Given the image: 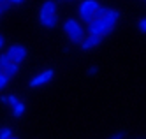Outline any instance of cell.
I'll return each instance as SVG.
<instances>
[{"label":"cell","instance_id":"cell-5","mask_svg":"<svg viewBox=\"0 0 146 139\" xmlns=\"http://www.w3.org/2000/svg\"><path fill=\"white\" fill-rule=\"evenodd\" d=\"M55 78V70L53 69H46L42 72H39L37 76H34L32 79H30L28 83V86L30 88H37V86H44V84H48L51 79Z\"/></svg>","mask_w":146,"mask_h":139},{"label":"cell","instance_id":"cell-19","mask_svg":"<svg viewBox=\"0 0 146 139\" xmlns=\"http://www.w3.org/2000/svg\"><path fill=\"white\" fill-rule=\"evenodd\" d=\"M4 44H5V39H4V35H0V49L4 48Z\"/></svg>","mask_w":146,"mask_h":139},{"label":"cell","instance_id":"cell-4","mask_svg":"<svg viewBox=\"0 0 146 139\" xmlns=\"http://www.w3.org/2000/svg\"><path fill=\"white\" fill-rule=\"evenodd\" d=\"M100 4L97 2V0H83V2L79 4L78 7V16H79V21H83V23H90V21L93 19V14H95V11Z\"/></svg>","mask_w":146,"mask_h":139},{"label":"cell","instance_id":"cell-16","mask_svg":"<svg viewBox=\"0 0 146 139\" xmlns=\"http://www.w3.org/2000/svg\"><path fill=\"white\" fill-rule=\"evenodd\" d=\"M97 70H99V67H97V65H92V67H88V69H86V74H88V76H95Z\"/></svg>","mask_w":146,"mask_h":139},{"label":"cell","instance_id":"cell-21","mask_svg":"<svg viewBox=\"0 0 146 139\" xmlns=\"http://www.w3.org/2000/svg\"><path fill=\"white\" fill-rule=\"evenodd\" d=\"M7 139H18V137H14V136H11V137H7Z\"/></svg>","mask_w":146,"mask_h":139},{"label":"cell","instance_id":"cell-7","mask_svg":"<svg viewBox=\"0 0 146 139\" xmlns=\"http://www.w3.org/2000/svg\"><path fill=\"white\" fill-rule=\"evenodd\" d=\"M100 42H102V37H100V35L88 34L85 39L81 41V49H83V51H90V49H93V48H97Z\"/></svg>","mask_w":146,"mask_h":139},{"label":"cell","instance_id":"cell-9","mask_svg":"<svg viewBox=\"0 0 146 139\" xmlns=\"http://www.w3.org/2000/svg\"><path fill=\"white\" fill-rule=\"evenodd\" d=\"M25 109H27V106H25V102H21V100H19L16 106H13V114H14V118H21V116L25 114Z\"/></svg>","mask_w":146,"mask_h":139},{"label":"cell","instance_id":"cell-18","mask_svg":"<svg viewBox=\"0 0 146 139\" xmlns=\"http://www.w3.org/2000/svg\"><path fill=\"white\" fill-rule=\"evenodd\" d=\"M123 137H125V134H123V132H116V134H113L109 139H123Z\"/></svg>","mask_w":146,"mask_h":139},{"label":"cell","instance_id":"cell-8","mask_svg":"<svg viewBox=\"0 0 146 139\" xmlns=\"http://www.w3.org/2000/svg\"><path fill=\"white\" fill-rule=\"evenodd\" d=\"M18 72H19V63H14V62H11V63H9V65L4 69V74H5V76H7L9 79L14 78Z\"/></svg>","mask_w":146,"mask_h":139},{"label":"cell","instance_id":"cell-2","mask_svg":"<svg viewBox=\"0 0 146 139\" xmlns=\"http://www.w3.org/2000/svg\"><path fill=\"white\" fill-rule=\"evenodd\" d=\"M39 21L40 25L46 28H55L58 25V16H56V2L53 0H46V2L40 5L39 11Z\"/></svg>","mask_w":146,"mask_h":139},{"label":"cell","instance_id":"cell-15","mask_svg":"<svg viewBox=\"0 0 146 139\" xmlns=\"http://www.w3.org/2000/svg\"><path fill=\"white\" fill-rule=\"evenodd\" d=\"M18 102H19V99L16 97V95H9V97H7V104L11 106V108H13V106H16Z\"/></svg>","mask_w":146,"mask_h":139},{"label":"cell","instance_id":"cell-23","mask_svg":"<svg viewBox=\"0 0 146 139\" xmlns=\"http://www.w3.org/2000/svg\"><path fill=\"white\" fill-rule=\"evenodd\" d=\"M0 16H2V13H0Z\"/></svg>","mask_w":146,"mask_h":139},{"label":"cell","instance_id":"cell-1","mask_svg":"<svg viewBox=\"0 0 146 139\" xmlns=\"http://www.w3.org/2000/svg\"><path fill=\"white\" fill-rule=\"evenodd\" d=\"M120 19V11L116 9H108V13L104 14L102 18L99 19H92L90 23L86 25L88 27V34H93V35H108L111 30H114V27H116Z\"/></svg>","mask_w":146,"mask_h":139},{"label":"cell","instance_id":"cell-3","mask_svg":"<svg viewBox=\"0 0 146 139\" xmlns=\"http://www.w3.org/2000/svg\"><path fill=\"white\" fill-rule=\"evenodd\" d=\"M64 32L70 42H81L85 39V27L81 25L79 19L74 18H69L64 21Z\"/></svg>","mask_w":146,"mask_h":139},{"label":"cell","instance_id":"cell-6","mask_svg":"<svg viewBox=\"0 0 146 139\" xmlns=\"http://www.w3.org/2000/svg\"><path fill=\"white\" fill-rule=\"evenodd\" d=\"M5 53L9 55L11 62H14V63H21V62L27 58V48H25L23 44H13Z\"/></svg>","mask_w":146,"mask_h":139},{"label":"cell","instance_id":"cell-14","mask_svg":"<svg viewBox=\"0 0 146 139\" xmlns=\"http://www.w3.org/2000/svg\"><path fill=\"white\" fill-rule=\"evenodd\" d=\"M137 28H139V32L146 34V18H141V19L137 21Z\"/></svg>","mask_w":146,"mask_h":139},{"label":"cell","instance_id":"cell-10","mask_svg":"<svg viewBox=\"0 0 146 139\" xmlns=\"http://www.w3.org/2000/svg\"><path fill=\"white\" fill-rule=\"evenodd\" d=\"M9 63H11V58H9V55H7V53H2V55H0V69H5L7 65H9Z\"/></svg>","mask_w":146,"mask_h":139},{"label":"cell","instance_id":"cell-17","mask_svg":"<svg viewBox=\"0 0 146 139\" xmlns=\"http://www.w3.org/2000/svg\"><path fill=\"white\" fill-rule=\"evenodd\" d=\"M5 2H7L9 5H21L25 0H5Z\"/></svg>","mask_w":146,"mask_h":139},{"label":"cell","instance_id":"cell-22","mask_svg":"<svg viewBox=\"0 0 146 139\" xmlns=\"http://www.w3.org/2000/svg\"><path fill=\"white\" fill-rule=\"evenodd\" d=\"M4 2H5V0H0V5H2V4H4Z\"/></svg>","mask_w":146,"mask_h":139},{"label":"cell","instance_id":"cell-12","mask_svg":"<svg viewBox=\"0 0 146 139\" xmlns=\"http://www.w3.org/2000/svg\"><path fill=\"white\" fill-rule=\"evenodd\" d=\"M108 13V7H104V5H99L97 7V11H95V14H93V19H99V18H102L104 14Z\"/></svg>","mask_w":146,"mask_h":139},{"label":"cell","instance_id":"cell-20","mask_svg":"<svg viewBox=\"0 0 146 139\" xmlns=\"http://www.w3.org/2000/svg\"><path fill=\"white\" fill-rule=\"evenodd\" d=\"M0 102H2V104H7V97H4V95H2V97H0Z\"/></svg>","mask_w":146,"mask_h":139},{"label":"cell","instance_id":"cell-11","mask_svg":"<svg viewBox=\"0 0 146 139\" xmlns=\"http://www.w3.org/2000/svg\"><path fill=\"white\" fill-rule=\"evenodd\" d=\"M7 84H9V78L4 74V70L0 69V92H2L4 88H7Z\"/></svg>","mask_w":146,"mask_h":139},{"label":"cell","instance_id":"cell-13","mask_svg":"<svg viewBox=\"0 0 146 139\" xmlns=\"http://www.w3.org/2000/svg\"><path fill=\"white\" fill-rule=\"evenodd\" d=\"M11 136H13V130L9 129V127H2V129H0V139H7Z\"/></svg>","mask_w":146,"mask_h":139}]
</instances>
